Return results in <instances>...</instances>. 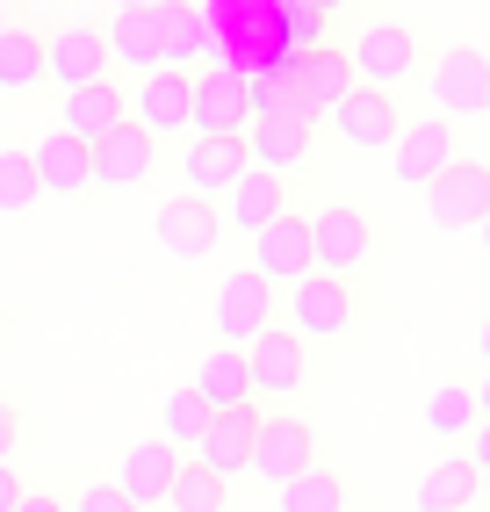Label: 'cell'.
I'll use <instances>...</instances> for the list:
<instances>
[{
    "label": "cell",
    "instance_id": "obj_1",
    "mask_svg": "<svg viewBox=\"0 0 490 512\" xmlns=\"http://www.w3.org/2000/svg\"><path fill=\"white\" fill-rule=\"evenodd\" d=\"M346 58H354V87H382V94H411L426 87V65H433V37L426 22H368L354 44H346Z\"/></svg>",
    "mask_w": 490,
    "mask_h": 512
},
{
    "label": "cell",
    "instance_id": "obj_2",
    "mask_svg": "<svg viewBox=\"0 0 490 512\" xmlns=\"http://www.w3.org/2000/svg\"><path fill=\"white\" fill-rule=\"evenodd\" d=\"M368 318V282H339V275H303L282 289V325L303 332L310 347H339L354 339Z\"/></svg>",
    "mask_w": 490,
    "mask_h": 512
},
{
    "label": "cell",
    "instance_id": "obj_3",
    "mask_svg": "<svg viewBox=\"0 0 490 512\" xmlns=\"http://www.w3.org/2000/svg\"><path fill=\"white\" fill-rule=\"evenodd\" d=\"M245 375H253V397L260 404H296L310 390V375H318V347H310L303 332H289L282 318H274L260 339H245Z\"/></svg>",
    "mask_w": 490,
    "mask_h": 512
},
{
    "label": "cell",
    "instance_id": "obj_4",
    "mask_svg": "<svg viewBox=\"0 0 490 512\" xmlns=\"http://www.w3.org/2000/svg\"><path fill=\"white\" fill-rule=\"evenodd\" d=\"M375 253H382V238H375L368 210H354V202H325V210L310 217V275L368 282Z\"/></svg>",
    "mask_w": 490,
    "mask_h": 512
},
{
    "label": "cell",
    "instance_id": "obj_5",
    "mask_svg": "<svg viewBox=\"0 0 490 512\" xmlns=\"http://www.w3.org/2000/svg\"><path fill=\"white\" fill-rule=\"evenodd\" d=\"M274 318H282V289H274L260 267H238V275L217 282V303H209L217 347H245V339H260Z\"/></svg>",
    "mask_w": 490,
    "mask_h": 512
},
{
    "label": "cell",
    "instance_id": "obj_6",
    "mask_svg": "<svg viewBox=\"0 0 490 512\" xmlns=\"http://www.w3.org/2000/svg\"><path fill=\"white\" fill-rule=\"evenodd\" d=\"M109 73H116V65H109V44H101V22L94 15H73V22L44 29V87L80 94V87L109 80Z\"/></svg>",
    "mask_w": 490,
    "mask_h": 512
},
{
    "label": "cell",
    "instance_id": "obj_7",
    "mask_svg": "<svg viewBox=\"0 0 490 512\" xmlns=\"http://www.w3.org/2000/svg\"><path fill=\"white\" fill-rule=\"evenodd\" d=\"M253 101H245V73L231 65H195L188 73V138H245Z\"/></svg>",
    "mask_w": 490,
    "mask_h": 512
},
{
    "label": "cell",
    "instance_id": "obj_8",
    "mask_svg": "<svg viewBox=\"0 0 490 512\" xmlns=\"http://www.w3.org/2000/svg\"><path fill=\"white\" fill-rule=\"evenodd\" d=\"M426 94H433V109H440L447 123L490 116V51H476V44H447V51H433V65H426Z\"/></svg>",
    "mask_w": 490,
    "mask_h": 512
},
{
    "label": "cell",
    "instance_id": "obj_9",
    "mask_svg": "<svg viewBox=\"0 0 490 512\" xmlns=\"http://www.w3.org/2000/svg\"><path fill=\"white\" fill-rule=\"evenodd\" d=\"M426 217L447 238H469L490 217V159H454L447 174L426 181Z\"/></svg>",
    "mask_w": 490,
    "mask_h": 512
},
{
    "label": "cell",
    "instance_id": "obj_10",
    "mask_svg": "<svg viewBox=\"0 0 490 512\" xmlns=\"http://www.w3.org/2000/svg\"><path fill=\"white\" fill-rule=\"evenodd\" d=\"M310 462H325V440L303 412H260V440H253V476L260 484H289Z\"/></svg>",
    "mask_w": 490,
    "mask_h": 512
},
{
    "label": "cell",
    "instance_id": "obj_11",
    "mask_svg": "<svg viewBox=\"0 0 490 512\" xmlns=\"http://www.w3.org/2000/svg\"><path fill=\"white\" fill-rule=\"evenodd\" d=\"M152 231H159V246L181 260V267H195V260H209L224 246V202H209V195H173V202H159V217H152Z\"/></svg>",
    "mask_w": 490,
    "mask_h": 512
},
{
    "label": "cell",
    "instance_id": "obj_12",
    "mask_svg": "<svg viewBox=\"0 0 490 512\" xmlns=\"http://www.w3.org/2000/svg\"><path fill=\"white\" fill-rule=\"evenodd\" d=\"M454 159H462V152H454V123L447 116H404L397 145H390V181L426 188L433 174H447Z\"/></svg>",
    "mask_w": 490,
    "mask_h": 512
},
{
    "label": "cell",
    "instance_id": "obj_13",
    "mask_svg": "<svg viewBox=\"0 0 490 512\" xmlns=\"http://www.w3.org/2000/svg\"><path fill=\"white\" fill-rule=\"evenodd\" d=\"M245 152H253V166H260V174H303V166L310 159H318V123H310V116H253V123H245Z\"/></svg>",
    "mask_w": 490,
    "mask_h": 512
},
{
    "label": "cell",
    "instance_id": "obj_14",
    "mask_svg": "<svg viewBox=\"0 0 490 512\" xmlns=\"http://www.w3.org/2000/svg\"><path fill=\"white\" fill-rule=\"evenodd\" d=\"M332 130H339L346 152H390L397 130H404V101L382 94V87H354V94L332 109Z\"/></svg>",
    "mask_w": 490,
    "mask_h": 512
},
{
    "label": "cell",
    "instance_id": "obj_15",
    "mask_svg": "<svg viewBox=\"0 0 490 512\" xmlns=\"http://www.w3.org/2000/svg\"><path fill=\"white\" fill-rule=\"evenodd\" d=\"M87 166H94V188H137L159 174V138L152 130H137L130 116L109 130V138L87 145Z\"/></svg>",
    "mask_w": 490,
    "mask_h": 512
},
{
    "label": "cell",
    "instance_id": "obj_16",
    "mask_svg": "<svg viewBox=\"0 0 490 512\" xmlns=\"http://www.w3.org/2000/svg\"><path fill=\"white\" fill-rule=\"evenodd\" d=\"M188 73H195V65H188ZM188 73H181V65H159V73H145L130 87V123L152 130L159 145H181V130H188Z\"/></svg>",
    "mask_w": 490,
    "mask_h": 512
},
{
    "label": "cell",
    "instance_id": "obj_17",
    "mask_svg": "<svg viewBox=\"0 0 490 512\" xmlns=\"http://www.w3.org/2000/svg\"><path fill=\"white\" fill-rule=\"evenodd\" d=\"M245 174H253V152H245V138H188V152H181V181H188V195L224 202Z\"/></svg>",
    "mask_w": 490,
    "mask_h": 512
},
{
    "label": "cell",
    "instance_id": "obj_18",
    "mask_svg": "<svg viewBox=\"0 0 490 512\" xmlns=\"http://www.w3.org/2000/svg\"><path fill=\"white\" fill-rule=\"evenodd\" d=\"M289 65H296V101H303L310 123H325L339 101L354 94V58H346V44H318V51H303Z\"/></svg>",
    "mask_w": 490,
    "mask_h": 512
},
{
    "label": "cell",
    "instance_id": "obj_19",
    "mask_svg": "<svg viewBox=\"0 0 490 512\" xmlns=\"http://www.w3.org/2000/svg\"><path fill=\"white\" fill-rule=\"evenodd\" d=\"M173 469H181V448H166V440H130L123 448V469H116V491L137 505V512H159L166 491H173Z\"/></svg>",
    "mask_w": 490,
    "mask_h": 512
},
{
    "label": "cell",
    "instance_id": "obj_20",
    "mask_svg": "<svg viewBox=\"0 0 490 512\" xmlns=\"http://www.w3.org/2000/svg\"><path fill=\"white\" fill-rule=\"evenodd\" d=\"M260 412H267V404H238V412H217V419H209V433L195 440V462H202V469H217L224 484H231L238 469H253Z\"/></svg>",
    "mask_w": 490,
    "mask_h": 512
},
{
    "label": "cell",
    "instance_id": "obj_21",
    "mask_svg": "<svg viewBox=\"0 0 490 512\" xmlns=\"http://www.w3.org/2000/svg\"><path fill=\"white\" fill-rule=\"evenodd\" d=\"M253 267H260V275H267L274 289L303 282V275H310V217L282 210L267 231H253Z\"/></svg>",
    "mask_w": 490,
    "mask_h": 512
},
{
    "label": "cell",
    "instance_id": "obj_22",
    "mask_svg": "<svg viewBox=\"0 0 490 512\" xmlns=\"http://www.w3.org/2000/svg\"><path fill=\"white\" fill-rule=\"evenodd\" d=\"M44 87V22L29 15H0V94L22 101Z\"/></svg>",
    "mask_w": 490,
    "mask_h": 512
},
{
    "label": "cell",
    "instance_id": "obj_23",
    "mask_svg": "<svg viewBox=\"0 0 490 512\" xmlns=\"http://www.w3.org/2000/svg\"><path fill=\"white\" fill-rule=\"evenodd\" d=\"M29 159H37V188H44V195H58V202L94 195V166H87V145L73 138V130L37 138V145H29Z\"/></svg>",
    "mask_w": 490,
    "mask_h": 512
},
{
    "label": "cell",
    "instance_id": "obj_24",
    "mask_svg": "<svg viewBox=\"0 0 490 512\" xmlns=\"http://www.w3.org/2000/svg\"><path fill=\"white\" fill-rule=\"evenodd\" d=\"M101 44H109V65L123 73H159V8H130V15H109L101 22Z\"/></svg>",
    "mask_w": 490,
    "mask_h": 512
},
{
    "label": "cell",
    "instance_id": "obj_25",
    "mask_svg": "<svg viewBox=\"0 0 490 512\" xmlns=\"http://www.w3.org/2000/svg\"><path fill=\"white\" fill-rule=\"evenodd\" d=\"M123 116H130V94H123V80L109 73V80H94V87H80V94H65V123H58V130H73L80 145H94V138H109Z\"/></svg>",
    "mask_w": 490,
    "mask_h": 512
},
{
    "label": "cell",
    "instance_id": "obj_26",
    "mask_svg": "<svg viewBox=\"0 0 490 512\" xmlns=\"http://www.w3.org/2000/svg\"><path fill=\"white\" fill-rule=\"evenodd\" d=\"M282 210H289V181H282V174H260V166H253V174H245V181L224 195V224H231V231H245V238L267 231Z\"/></svg>",
    "mask_w": 490,
    "mask_h": 512
},
{
    "label": "cell",
    "instance_id": "obj_27",
    "mask_svg": "<svg viewBox=\"0 0 490 512\" xmlns=\"http://www.w3.org/2000/svg\"><path fill=\"white\" fill-rule=\"evenodd\" d=\"M195 390H202V404H209V412H238V404H260L238 347H209V354L195 361Z\"/></svg>",
    "mask_w": 490,
    "mask_h": 512
},
{
    "label": "cell",
    "instance_id": "obj_28",
    "mask_svg": "<svg viewBox=\"0 0 490 512\" xmlns=\"http://www.w3.org/2000/svg\"><path fill=\"white\" fill-rule=\"evenodd\" d=\"M274 505L282 512H354V484H346L332 462H310L303 476L274 484Z\"/></svg>",
    "mask_w": 490,
    "mask_h": 512
},
{
    "label": "cell",
    "instance_id": "obj_29",
    "mask_svg": "<svg viewBox=\"0 0 490 512\" xmlns=\"http://www.w3.org/2000/svg\"><path fill=\"white\" fill-rule=\"evenodd\" d=\"M476 462H469V448L462 455H447V462H433L426 476H418V512H476Z\"/></svg>",
    "mask_w": 490,
    "mask_h": 512
},
{
    "label": "cell",
    "instance_id": "obj_30",
    "mask_svg": "<svg viewBox=\"0 0 490 512\" xmlns=\"http://www.w3.org/2000/svg\"><path fill=\"white\" fill-rule=\"evenodd\" d=\"M209 51V15H202V0H166L159 8V65H188Z\"/></svg>",
    "mask_w": 490,
    "mask_h": 512
},
{
    "label": "cell",
    "instance_id": "obj_31",
    "mask_svg": "<svg viewBox=\"0 0 490 512\" xmlns=\"http://www.w3.org/2000/svg\"><path fill=\"white\" fill-rule=\"evenodd\" d=\"M159 512H231V484L217 469H202L195 455L173 469V491H166V505Z\"/></svg>",
    "mask_w": 490,
    "mask_h": 512
},
{
    "label": "cell",
    "instance_id": "obj_32",
    "mask_svg": "<svg viewBox=\"0 0 490 512\" xmlns=\"http://www.w3.org/2000/svg\"><path fill=\"white\" fill-rule=\"evenodd\" d=\"M209 419H217V412H209L202 390L188 383V390H173V397L159 404V440H166V448H188V455H195V440L209 433Z\"/></svg>",
    "mask_w": 490,
    "mask_h": 512
},
{
    "label": "cell",
    "instance_id": "obj_33",
    "mask_svg": "<svg viewBox=\"0 0 490 512\" xmlns=\"http://www.w3.org/2000/svg\"><path fill=\"white\" fill-rule=\"evenodd\" d=\"M44 188H37V159H29V145H0V217H22L37 210Z\"/></svg>",
    "mask_w": 490,
    "mask_h": 512
},
{
    "label": "cell",
    "instance_id": "obj_34",
    "mask_svg": "<svg viewBox=\"0 0 490 512\" xmlns=\"http://www.w3.org/2000/svg\"><path fill=\"white\" fill-rule=\"evenodd\" d=\"M426 426H433L440 440H469V433H476V390H469V383H440V390L426 397Z\"/></svg>",
    "mask_w": 490,
    "mask_h": 512
},
{
    "label": "cell",
    "instance_id": "obj_35",
    "mask_svg": "<svg viewBox=\"0 0 490 512\" xmlns=\"http://www.w3.org/2000/svg\"><path fill=\"white\" fill-rule=\"evenodd\" d=\"M245 101H253V116H303V101H296V65L282 58V65H260L253 80H245Z\"/></svg>",
    "mask_w": 490,
    "mask_h": 512
},
{
    "label": "cell",
    "instance_id": "obj_36",
    "mask_svg": "<svg viewBox=\"0 0 490 512\" xmlns=\"http://www.w3.org/2000/svg\"><path fill=\"white\" fill-rule=\"evenodd\" d=\"M282 44H289V58H303L318 44H339V22L318 15V8H303V0H282Z\"/></svg>",
    "mask_w": 490,
    "mask_h": 512
},
{
    "label": "cell",
    "instance_id": "obj_37",
    "mask_svg": "<svg viewBox=\"0 0 490 512\" xmlns=\"http://www.w3.org/2000/svg\"><path fill=\"white\" fill-rule=\"evenodd\" d=\"M22 440H29V404L0 390V462H15V455H22Z\"/></svg>",
    "mask_w": 490,
    "mask_h": 512
},
{
    "label": "cell",
    "instance_id": "obj_38",
    "mask_svg": "<svg viewBox=\"0 0 490 512\" xmlns=\"http://www.w3.org/2000/svg\"><path fill=\"white\" fill-rule=\"evenodd\" d=\"M73 512H137V505H130L116 484H80V491H73Z\"/></svg>",
    "mask_w": 490,
    "mask_h": 512
},
{
    "label": "cell",
    "instance_id": "obj_39",
    "mask_svg": "<svg viewBox=\"0 0 490 512\" xmlns=\"http://www.w3.org/2000/svg\"><path fill=\"white\" fill-rule=\"evenodd\" d=\"M22 491H29V484H22V462H0V512H15Z\"/></svg>",
    "mask_w": 490,
    "mask_h": 512
},
{
    "label": "cell",
    "instance_id": "obj_40",
    "mask_svg": "<svg viewBox=\"0 0 490 512\" xmlns=\"http://www.w3.org/2000/svg\"><path fill=\"white\" fill-rule=\"evenodd\" d=\"M15 512H73V505H65V498H58V491H37V484H29V491H22V505H15Z\"/></svg>",
    "mask_w": 490,
    "mask_h": 512
},
{
    "label": "cell",
    "instance_id": "obj_41",
    "mask_svg": "<svg viewBox=\"0 0 490 512\" xmlns=\"http://www.w3.org/2000/svg\"><path fill=\"white\" fill-rule=\"evenodd\" d=\"M469 462H476V469H490V426H476V433H469Z\"/></svg>",
    "mask_w": 490,
    "mask_h": 512
},
{
    "label": "cell",
    "instance_id": "obj_42",
    "mask_svg": "<svg viewBox=\"0 0 490 512\" xmlns=\"http://www.w3.org/2000/svg\"><path fill=\"white\" fill-rule=\"evenodd\" d=\"M476 426H490V368H483V383H476Z\"/></svg>",
    "mask_w": 490,
    "mask_h": 512
},
{
    "label": "cell",
    "instance_id": "obj_43",
    "mask_svg": "<svg viewBox=\"0 0 490 512\" xmlns=\"http://www.w3.org/2000/svg\"><path fill=\"white\" fill-rule=\"evenodd\" d=\"M303 8H318V15H332V22H339L346 8H354V0H303Z\"/></svg>",
    "mask_w": 490,
    "mask_h": 512
},
{
    "label": "cell",
    "instance_id": "obj_44",
    "mask_svg": "<svg viewBox=\"0 0 490 512\" xmlns=\"http://www.w3.org/2000/svg\"><path fill=\"white\" fill-rule=\"evenodd\" d=\"M130 8H166V0H109V15H130Z\"/></svg>",
    "mask_w": 490,
    "mask_h": 512
},
{
    "label": "cell",
    "instance_id": "obj_45",
    "mask_svg": "<svg viewBox=\"0 0 490 512\" xmlns=\"http://www.w3.org/2000/svg\"><path fill=\"white\" fill-rule=\"evenodd\" d=\"M476 354H483V368H490V318L476 325Z\"/></svg>",
    "mask_w": 490,
    "mask_h": 512
},
{
    "label": "cell",
    "instance_id": "obj_46",
    "mask_svg": "<svg viewBox=\"0 0 490 512\" xmlns=\"http://www.w3.org/2000/svg\"><path fill=\"white\" fill-rule=\"evenodd\" d=\"M476 505H490V469H483V476H476Z\"/></svg>",
    "mask_w": 490,
    "mask_h": 512
},
{
    "label": "cell",
    "instance_id": "obj_47",
    "mask_svg": "<svg viewBox=\"0 0 490 512\" xmlns=\"http://www.w3.org/2000/svg\"><path fill=\"white\" fill-rule=\"evenodd\" d=\"M476 238H483V253H490V217H483V231H476Z\"/></svg>",
    "mask_w": 490,
    "mask_h": 512
},
{
    "label": "cell",
    "instance_id": "obj_48",
    "mask_svg": "<svg viewBox=\"0 0 490 512\" xmlns=\"http://www.w3.org/2000/svg\"><path fill=\"white\" fill-rule=\"evenodd\" d=\"M8 8H15V0H0V15H8Z\"/></svg>",
    "mask_w": 490,
    "mask_h": 512
}]
</instances>
